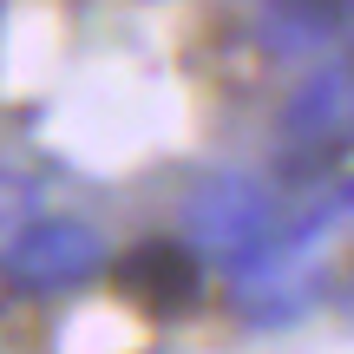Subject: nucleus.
Wrapping results in <instances>:
<instances>
[{
	"label": "nucleus",
	"instance_id": "obj_3",
	"mask_svg": "<svg viewBox=\"0 0 354 354\" xmlns=\"http://www.w3.org/2000/svg\"><path fill=\"white\" fill-rule=\"evenodd\" d=\"M99 269H105V243H99V230L79 223V216L33 223L7 250V276H13L20 295H73V289H86Z\"/></svg>",
	"mask_w": 354,
	"mask_h": 354
},
{
	"label": "nucleus",
	"instance_id": "obj_2",
	"mask_svg": "<svg viewBox=\"0 0 354 354\" xmlns=\"http://www.w3.org/2000/svg\"><path fill=\"white\" fill-rule=\"evenodd\" d=\"M342 151H354V66L328 59L295 86L289 112H282V165L295 177H315Z\"/></svg>",
	"mask_w": 354,
	"mask_h": 354
},
{
	"label": "nucleus",
	"instance_id": "obj_6",
	"mask_svg": "<svg viewBox=\"0 0 354 354\" xmlns=\"http://www.w3.org/2000/svg\"><path fill=\"white\" fill-rule=\"evenodd\" d=\"M26 216H33V190H26L20 177L0 171V256H7L13 243L26 236Z\"/></svg>",
	"mask_w": 354,
	"mask_h": 354
},
{
	"label": "nucleus",
	"instance_id": "obj_4",
	"mask_svg": "<svg viewBox=\"0 0 354 354\" xmlns=\"http://www.w3.org/2000/svg\"><path fill=\"white\" fill-rule=\"evenodd\" d=\"M112 289L125 295L138 315L177 322V315H190L197 295H203V263L184 250V243H171V236H145V243H131V250L112 263Z\"/></svg>",
	"mask_w": 354,
	"mask_h": 354
},
{
	"label": "nucleus",
	"instance_id": "obj_7",
	"mask_svg": "<svg viewBox=\"0 0 354 354\" xmlns=\"http://www.w3.org/2000/svg\"><path fill=\"white\" fill-rule=\"evenodd\" d=\"M348 315H354V302H348Z\"/></svg>",
	"mask_w": 354,
	"mask_h": 354
},
{
	"label": "nucleus",
	"instance_id": "obj_1",
	"mask_svg": "<svg viewBox=\"0 0 354 354\" xmlns=\"http://www.w3.org/2000/svg\"><path fill=\"white\" fill-rule=\"evenodd\" d=\"M184 236L236 269L276 236V197H269V184L250 177V171H210V177H197L190 197H184Z\"/></svg>",
	"mask_w": 354,
	"mask_h": 354
},
{
	"label": "nucleus",
	"instance_id": "obj_5",
	"mask_svg": "<svg viewBox=\"0 0 354 354\" xmlns=\"http://www.w3.org/2000/svg\"><path fill=\"white\" fill-rule=\"evenodd\" d=\"M256 33L276 59H315L354 33V0H263Z\"/></svg>",
	"mask_w": 354,
	"mask_h": 354
}]
</instances>
